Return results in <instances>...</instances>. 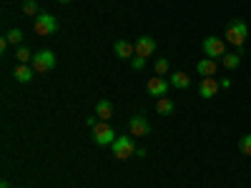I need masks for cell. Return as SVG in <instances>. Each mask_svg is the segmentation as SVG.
I'll return each mask as SVG.
<instances>
[{
    "label": "cell",
    "mask_w": 251,
    "mask_h": 188,
    "mask_svg": "<svg viewBox=\"0 0 251 188\" xmlns=\"http://www.w3.org/2000/svg\"><path fill=\"white\" fill-rule=\"evenodd\" d=\"M156 113L158 116H171V113H176V103L171 100V98H158L156 100Z\"/></svg>",
    "instance_id": "cell-16"
},
{
    "label": "cell",
    "mask_w": 251,
    "mask_h": 188,
    "mask_svg": "<svg viewBox=\"0 0 251 188\" xmlns=\"http://www.w3.org/2000/svg\"><path fill=\"white\" fill-rule=\"evenodd\" d=\"M113 53H116V58H121V60H131V58L136 55V46L128 43V40H123V38H118L116 43H113Z\"/></svg>",
    "instance_id": "cell-11"
},
{
    "label": "cell",
    "mask_w": 251,
    "mask_h": 188,
    "mask_svg": "<svg viewBox=\"0 0 251 188\" xmlns=\"http://www.w3.org/2000/svg\"><path fill=\"white\" fill-rule=\"evenodd\" d=\"M55 53L53 50H38V53H33V60H30V66H33V70L35 73H50L53 68H55Z\"/></svg>",
    "instance_id": "cell-2"
},
{
    "label": "cell",
    "mask_w": 251,
    "mask_h": 188,
    "mask_svg": "<svg viewBox=\"0 0 251 188\" xmlns=\"http://www.w3.org/2000/svg\"><path fill=\"white\" fill-rule=\"evenodd\" d=\"M239 151L244 156H251V133H246V136L239 138Z\"/></svg>",
    "instance_id": "cell-22"
},
{
    "label": "cell",
    "mask_w": 251,
    "mask_h": 188,
    "mask_svg": "<svg viewBox=\"0 0 251 188\" xmlns=\"http://www.w3.org/2000/svg\"><path fill=\"white\" fill-rule=\"evenodd\" d=\"M15 58H18V63H30V60H33V53H30L25 46H18V50H15Z\"/></svg>",
    "instance_id": "cell-21"
},
{
    "label": "cell",
    "mask_w": 251,
    "mask_h": 188,
    "mask_svg": "<svg viewBox=\"0 0 251 188\" xmlns=\"http://www.w3.org/2000/svg\"><path fill=\"white\" fill-rule=\"evenodd\" d=\"M221 83V88H231V78H224V80H219Z\"/></svg>",
    "instance_id": "cell-24"
},
{
    "label": "cell",
    "mask_w": 251,
    "mask_h": 188,
    "mask_svg": "<svg viewBox=\"0 0 251 188\" xmlns=\"http://www.w3.org/2000/svg\"><path fill=\"white\" fill-rule=\"evenodd\" d=\"M136 156L138 158H146V148H136Z\"/></svg>",
    "instance_id": "cell-26"
},
{
    "label": "cell",
    "mask_w": 251,
    "mask_h": 188,
    "mask_svg": "<svg viewBox=\"0 0 251 188\" xmlns=\"http://www.w3.org/2000/svg\"><path fill=\"white\" fill-rule=\"evenodd\" d=\"M169 68H171V63H169V58H156V63H153V73L156 75H169Z\"/></svg>",
    "instance_id": "cell-18"
},
{
    "label": "cell",
    "mask_w": 251,
    "mask_h": 188,
    "mask_svg": "<svg viewBox=\"0 0 251 188\" xmlns=\"http://www.w3.org/2000/svg\"><path fill=\"white\" fill-rule=\"evenodd\" d=\"M128 133H131V136H136V138L151 136V123H149V118L141 116V113L131 116V120H128Z\"/></svg>",
    "instance_id": "cell-7"
},
{
    "label": "cell",
    "mask_w": 251,
    "mask_h": 188,
    "mask_svg": "<svg viewBox=\"0 0 251 188\" xmlns=\"http://www.w3.org/2000/svg\"><path fill=\"white\" fill-rule=\"evenodd\" d=\"M35 33L38 35H43V38H48V35H55L58 33V20H55V15H50V13H40L38 18H35Z\"/></svg>",
    "instance_id": "cell-4"
},
{
    "label": "cell",
    "mask_w": 251,
    "mask_h": 188,
    "mask_svg": "<svg viewBox=\"0 0 251 188\" xmlns=\"http://www.w3.org/2000/svg\"><path fill=\"white\" fill-rule=\"evenodd\" d=\"M13 75H15V80H18V83H30V80H33V75H35V70H33L30 63H20V66L13 70Z\"/></svg>",
    "instance_id": "cell-14"
},
{
    "label": "cell",
    "mask_w": 251,
    "mask_h": 188,
    "mask_svg": "<svg viewBox=\"0 0 251 188\" xmlns=\"http://www.w3.org/2000/svg\"><path fill=\"white\" fill-rule=\"evenodd\" d=\"M113 156H116L118 161H126V158L136 156V143H133V138H131V136H118V138L113 141Z\"/></svg>",
    "instance_id": "cell-6"
},
{
    "label": "cell",
    "mask_w": 251,
    "mask_h": 188,
    "mask_svg": "<svg viewBox=\"0 0 251 188\" xmlns=\"http://www.w3.org/2000/svg\"><path fill=\"white\" fill-rule=\"evenodd\" d=\"M196 70H199V75H203V78H214L216 70H219V66H216L214 58H201V60L196 63Z\"/></svg>",
    "instance_id": "cell-12"
},
{
    "label": "cell",
    "mask_w": 251,
    "mask_h": 188,
    "mask_svg": "<svg viewBox=\"0 0 251 188\" xmlns=\"http://www.w3.org/2000/svg\"><path fill=\"white\" fill-rule=\"evenodd\" d=\"M5 38H8V43H10V46H20V43H23V30L13 28V30L5 33Z\"/></svg>",
    "instance_id": "cell-20"
},
{
    "label": "cell",
    "mask_w": 251,
    "mask_h": 188,
    "mask_svg": "<svg viewBox=\"0 0 251 188\" xmlns=\"http://www.w3.org/2000/svg\"><path fill=\"white\" fill-rule=\"evenodd\" d=\"M86 123H88V125H91V128H96V125H98V120H96V118H93V116H91V118H86Z\"/></svg>",
    "instance_id": "cell-25"
},
{
    "label": "cell",
    "mask_w": 251,
    "mask_h": 188,
    "mask_svg": "<svg viewBox=\"0 0 251 188\" xmlns=\"http://www.w3.org/2000/svg\"><path fill=\"white\" fill-rule=\"evenodd\" d=\"M219 91H221V83H219L216 78H203V80L199 83V95H201L203 100L214 98Z\"/></svg>",
    "instance_id": "cell-10"
},
{
    "label": "cell",
    "mask_w": 251,
    "mask_h": 188,
    "mask_svg": "<svg viewBox=\"0 0 251 188\" xmlns=\"http://www.w3.org/2000/svg\"><path fill=\"white\" fill-rule=\"evenodd\" d=\"M96 116H98L100 120H111V118H113V103H111L108 98H100V100L96 103Z\"/></svg>",
    "instance_id": "cell-15"
},
{
    "label": "cell",
    "mask_w": 251,
    "mask_h": 188,
    "mask_svg": "<svg viewBox=\"0 0 251 188\" xmlns=\"http://www.w3.org/2000/svg\"><path fill=\"white\" fill-rule=\"evenodd\" d=\"M169 83H171L174 88L186 91V88H191V75L183 73V70H176V73H171V75H169Z\"/></svg>",
    "instance_id": "cell-13"
},
{
    "label": "cell",
    "mask_w": 251,
    "mask_h": 188,
    "mask_svg": "<svg viewBox=\"0 0 251 188\" xmlns=\"http://www.w3.org/2000/svg\"><path fill=\"white\" fill-rule=\"evenodd\" d=\"M169 88H171V83L166 78H161V75H153V78H149V83H146V91H149V95H153V98H163L166 93H169Z\"/></svg>",
    "instance_id": "cell-8"
},
{
    "label": "cell",
    "mask_w": 251,
    "mask_h": 188,
    "mask_svg": "<svg viewBox=\"0 0 251 188\" xmlns=\"http://www.w3.org/2000/svg\"><path fill=\"white\" fill-rule=\"evenodd\" d=\"M91 136H93V143H96V145H113V141L118 138V136H116V128H113L108 120L98 123Z\"/></svg>",
    "instance_id": "cell-3"
},
{
    "label": "cell",
    "mask_w": 251,
    "mask_h": 188,
    "mask_svg": "<svg viewBox=\"0 0 251 188\" xmlns=\"http://www.w3.org/2000/svg\"><path fill=\"white\" fill-rule=\"evenodd\" d=\"M221 63H224V68H226V70H236V68L241 66V50H236V53H226V55L221 58Z\"/></svg>",
    "instance_id": "cell-17"
},
{
    "label": "cell",
    "mask_w": 251,
    "mask_h": 188,
    "mask_svg": "<svg viewBox=\"0 0 251 188\" xmlns=\"http://www.w3.org/2000/svg\"><path fill=\"white\" fill-rule=\"evenodd\" d=\"M58 3H71V0H58Z\"/></svg>",
    "instance_id": "cell-28"
},
{
    "label": "cell",
    "mask_w": 251,
    "mask_h": 188,
    "mask_svg": "<svg viewBox=\"0 0 251 188\" xmlns=\"http://www.w3.org/2000/svg\"><path fill=\"white\" fill-rule=\"evenodd\" d=\"M0 188H10V183H8V181H3V183H0Z\"/></svg>",
    "instance_id": "cell-27"
},
{
    "label": "cell",
    "mask_w": 251,
    "mask_h": 188,
    "mask_svg": "<svg viewBox=\"0 0 251 188\" xmlns=\"http://www.w3.org/2000/svg\"><path fill=\"white\" fill-rule=\"evenodd\" d=\"M153 53H156V38H151V35H141V38L136 40V55H141V58L149 60Z\"/></svg>",
    "instance_id": "cell-9"
},
{
    "label": "cell",
    "mask_w": 251,
    "mask_h": 188,
    "mask_svg": "<svg viewBox=\"0 0 251 188\" xmlns=\"http://www.w3.org/2000/svg\"><path fill=\"white\" fill-rule=\"evenodd\" d=\"M131 68H133V70H143V68H146V58L133 55V58H131Z\"/></svg>",
    "instance_id": "cell-23"
},
{
    "label": "cell",
    "mask_w": 251,
    "mask_h": 188,
    "mask_svg": "<svg viewBox=\"0 0 251 188\" xmlns=\"http://www.w3.org/2000/svg\"><path fill=\"white\" fill-rule=\"evenodd\" d=\"M203 55L206 58H224L226 55V40H221V38H216V35H206L203 38Z\"/></svg>",
    "instance_id": "cell-5"
},
{
    "label": "cell",
    "mask_w": 251,
    "mask_h": 188,
    "mask_svg": "<svg viewBox=\"0 0 251 188\" xmlns=\"http://www.w3.org/2000/svg\"><path fill=\"white\" fill-rule=\"evenodd\" d=\"M23 15H28V18H38L40 15V8H38L35 0H23Z\"/></svg>",
    "instance_id": "cell-19"
},
{
    "label": "cell",
    "mask_w": 251,
    "mask_h": 188,
    "mask_svg": "<svg viewBox=\"0 0 251 188\" xmlns=\"http://www.w3.org/2000/svg\"><path fill=\"white\" fill-rule=\"evenodd\" d=\"M226 43H231L236 50L244 48L246 43V35H249V28H246V20L244 18H234V20H228V25H226Z\"/></svg>",
    "instance_id": "cell-1"
}]
</instances>
